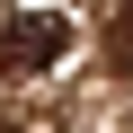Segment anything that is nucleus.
Instances as JSON below:
<instances>
[{"label": "nucleus", "mask_w": 133, "mask_h": 133, "mask_svg": "<svg viewBox=\"0 0 133 133\" xmlns=\"http://www.w3.org/2000/svg\"><path fill=\"white\" fill-rule=\"evenodd\" d=\"M71 53V9L62 0H18L0 18V71H53Z\"/></svg>", "instance_id": "1"}, {"label": "nucleus", "mask_w": 133, "mask_h": 133, "mask_svg": "<svg viewBox=\"0 0 133 133\" xmlns=\"http://www.w3.org/2000/svg\"><path fill=\"white\" fill-rule=\"evenodd\" d=\"M107 53H115V71H133V0L115 9V36H107Z\"/></svg>", "instance_id": "2"}]
</instances>
